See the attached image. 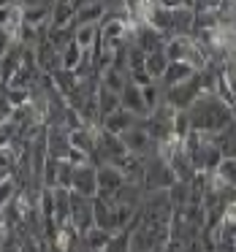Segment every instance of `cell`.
Here are the masks:
<instances>
[{
  "instance_id": "6da1fadb",
  "label": "cell",
  "mask_w": 236,
  "mask_h": 252,
  "mask_svg": "<svg viewBox=\"0 0 236 252\" xmlns=\"http://www.w3.org/2000/svg\"><path fill=\"white\" fill-rule=\"evenodd\" d=\"M163 65H166V57H160V55H152V57H149V71H160Z\"/></svg>"
}]
</instances>
